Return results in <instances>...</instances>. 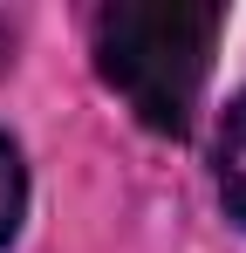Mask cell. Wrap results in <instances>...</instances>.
Listing matches in <instances>:
<instances>
[{"mask_svg": "<svg viewBox=\"0 0 246 253\" xmlns=\"http://www.w3.org/2000/svg\"><path fill=\"white\" fill-rule=\"evenodd\" d=\"M21 206H28V171H21V151L0 137V253L21 233Z\"/></svg>", "mask_w": 246, "mask_h": 253, "instance_id": "cell-3", "label": "cell"}, {"mask_svg": "<svg viewBox=\"0 0 246 253\" xmlns=\"http://www.w3.org/2000/svg\"><path fill=\"white\" fill-rule=\"evenodd\" d=\"M219 199L246 226V96L226 110V130H219Z\"/></svg>", "mask_w": 246, "mask_h": 253, "instance_id": "cell-2", "label": "cell"}, {"mask_svg": "<svg viewBox=\"0 0 246 253\" xmlns=\"http://www.w3.org/2000/svg\"><path fill=\"white\" fill-rule=\"evenodd\" d=\"M219 28L226 14L212 0H117L96 14V69L137 110V124L185 137Z\"/></svg>", "mask_w": 246, "mask_h": 253, "instance_id": "cell-1", "label": "cell"}]
</instances>
